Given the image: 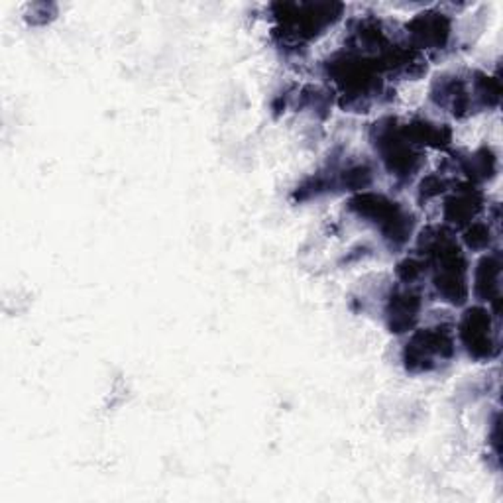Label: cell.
<instances>
[{"mask_svg": "<svg viewBox=\"0 0 503 503\" xmlns=\"http://www.w3.org/2000/svg\"><path fill=\"white\" fill-rule=\"evenodd\" d=\"M452 350V337L446 329H427L417 332L405 350L407 368L431 370L435 366V358H451Z\"/></svg>", "mask_w": 503, "mask_h": 503, "instance_id": "6da1fadb", "label": "cell"}, {"mask_svg": "<svg viewBox=\"0 0 503 503\" xmlns=\"http://www.w3.org/2000/svg\"><path fill=\"white\" fill-rule=\"evenodd\" d=\"M419 297L413 293H402L391 297L387 315H389V329L395 332H405L413 327L419 313Z\"/></svg>", "mask_w": 503, "mask_h": 503, "instance_id": "277c9868", "label": "cell"}, {"mask_svg": "<svg viewBox=\"0 0 503 503\" xmlns=\"http://www.w3.org/2000/svg\"><path fill=\"white\" fill-rule=\"evenodd\" d=\"M466 242L472 248H486L490 244V230L486 227H482V225H476V227H472L468 230V235H466Z\"/></svg>", "mask_w": 503, "mask_h": 503, "instance_id": "52a82bcc", "label": "cell"}, {"mask_svg": "<svg viewBox=\"0 0 503 503\" xmlns=\"http://www.w3.org/2000/svg\"><path fill=\"white\" fill-rule=\"evenodd\" d=\"M476 291L483 299H498L499 293V256L483 258L476 274Z\"/></svg>", "mask_w": 503, "mask_h": 503, "instance_id": "5b68a950", "label": "cell"}, {"mask_svg": "<svg viewBox=\"0 0 503 503\" xmlns=\"http://www.w3.org/2000/svg\"><path fill=\"white\" fill-rule=\"evenodd\" d=\"M460 337L464 347L468 348L474 358H490L491 350L496 348V342L491 339V323L488 311L472 309L466 313L460 324Z\"/></svg>", "mask_w": 503, "mask_h": 503, "instance_id": "7a4b0ae2", "label": "cell"}, {"mask_svg": "<svg viewBox=\"0 0 503 503\" xmlns=\"http://www.w3.org/2000/svg\"><path fill=\"white\" fill-rule=\"evenodd\" d=\"M480 209V197L476 193H460L454 195V197L446 203V219L456 225H464L468 222L474 214Z\"/></svg>", "mask_w": 503, "mask_h": 503, "instance_id": "8992f818", "label": "cell"}, {"mask_svg": "<svg viewBox=\"0 0 503 503\" xmlns=\"http://www.w3.org/2000/svg\"><path fill=\"white\" fill-rule=\"evenodd\" d=\"M415 40L423 45L441 48L449 38V20L443 14H423L411 22Z\"/></svg>", "mask_w": 503, "mask_h": 503, "instance_id": "3957f363", "label": "cell"}]
</instances>
